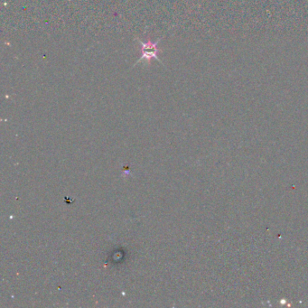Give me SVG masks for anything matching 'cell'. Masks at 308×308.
<instances>
[{
  "label": "cell",
  "mask_w": 308,
  "mask_h": 308,
  "mask_svg": "<svg viewBox=\"0 0 308 308\" xmlns=\"http://www.w3.org/2000/svg\"><path fill=\"white\" fill-rule=\"evenodd\" d=\"M138 40L141 43V46H142L141 47V53H142V55H141L140 59L138 60L137 63H141V61H145V63H149L151 59H153V58L161 63V61L159 60V57L157 56V53L160 52V49H158V47H157V44L159 43L160 39L157 40L155 43H153L151 40H148L145 43L142 42L139 39H138ZM137 63H135V64H137Z\"/></svg>",
  "instance_id": "6da1fadb"
}]
</instances>
